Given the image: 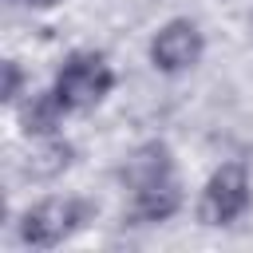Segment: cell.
Returning a JSON list of instances; mask_svg holds the SVG:
<instances>
[{
    "instance_id": "obj_10",
    "label": "cell",
    "mask_w": 253,
    "mask_h": 253,
    "mask_svg": "<svg viewBox=\"0 0 253 253\" xmlns=\"http://www.w3.org/2000/svg\"><path fill=\"white\" fill-rule=\"evenodd\" d=\"M20 4H28V8H55L59 0H20Z\"/></svg>"
},
{
    "instance_id": "obj_6",
    "label": "cell",
    "mask_w": 253,
    "mask_h": 253,
    "mask_svg": "<svg viewBox=\"0 0 253 253\" xmlns=\"http://www.w3.org/2000/svg\"><path fill=\"white\" fill-rule=\"evenodd\" d=\"M174 174V158H170V146L166 142H142L126 166H123V182L126 190H138V186H150L158 178H170Z\"/></svg>"
},
{
    "instance_id": "obj_2",
    "label": "cell",
    "mask_w": 253,
    "mask_h": 253,
    "mask_svg": "<svg viewBox=\"0 0 253 253\" xmlns=\"http://www.w3.org/2000/svg\"><path fill=\"white\" fill-rule=\"evenodd\" d=\"M253 202V186H249V170L241 162H221L198 202V221L202 225H233Z\"/></svg>"
},
{
    "instance_id": "obj_4",
    "label": "cell",
    "mask_w": 253,
    "mask_h": 253,
    "mask_svg": "<svg viewBox=\"0 0 253 253\" xmlns=\"http://www.w3.org/2000/svg\"><path fill=\"white\" fill-rule=\"evenodd\" d=\"M202 51H206V40H202V32H198L194 20H170L150 40V63L158 71H166V75L194 67L202 59Z\"/></svg>"
},
{
    "instance_id": "obj_7",
    "label": "cell",
    "mask_w": 253,
    "mask_h": 253,
    "mask_svg": "<svg viewBox=\"0 0 253 253\" xmlns=\"http://www.w3.org/2000/svg\"><path fill=\"white\" fill-rule=\"evenodd\" d=\"M67 166H71V142L55 138V134H43V138L28 150V158H24V174H28L32 182H51V178H59Z\"/></svg>"
},
{
    "instance_id": "obj_8",
    "label": "cell",
    "mask_w": 253,
    "mask_h": 253,
    "mask_svg": "<svg viewBox=\"0 0 253 253\" xmlns=\"http://www.w3.org/2000/svg\"><path fill=\"white\" fill-rule=\"evenodd\" d=\"M63 115H67V107L59 103V95L55 91H43V95H32L20 107V126H24V134L43 138V134H55V126H59Z\"/></svg>"
},
{
    "instance_id": "obj_1",
    "label": "cell",
    "mask_w": 253,
    "mask_h": 253,
    "mask_svg": "<svg viewBox=\"0 0 253 253\" xmlns=\"http://www.w3.org/2000/svg\"><path fill=\"white\" fill-rule=\"evenodd\" d=\"M111 87H115V71L99 51H71L51 91L67 111H83V107H95L103 95H111Z\"/></svg>"
},
{
    "instance_id": "obj_5",
    "label": "cell",
    "mask_w": 253,
    "mask_h": 253,
    "mask_svg": "<svg viewBox=\"0 0 253 253\" xmlns=\"http://www.w3.org/2000/svg\"><path fill=\"white\" fill-rule=\"evenodd\" d=\"M182 210V190H178V178H158L150 186H138L130 190V217L134 221H166Z\"/></svg>"
},
{
    "instance_id": "obj_9",
    "label": "cell",
    "mask_w": 253,
    "mask_h": 253,
    "mask_svg": "<svg viewBox=\"0 0 253 253\" xmlns=\"http://www.w3.org/2000/svg\"><path fill=\"white\" fill-rule=\"evenodd\" d=\"M20 87H24V71H20L16 59H8L4 63V103H16L20 99Z\"/></svg>"
},
{
    "instance_id": "obj_11",
    "label": "cell",
    "mask_w": 253,
    "mask_h": 253,
    "mask_svg": "<svg viewBox=\"0 0 253 253\" xmlns=\"http://www.w3.org/2000/svg\"><path fill=\"white\" fill-rule=\"evenodd\" d=\"M249 40H253V20H249Z\"/></svg>"
},
{
    "instance_id": "obj_3",
    "label": "cell",
    "mask_w": 253,
    "mask_h": 253,
    "mask_svg": "<svg viewBox=\"0 0 253 253\" xmlns=\"http://www.w3.org/2000/svg\"><path fill=\"white\" fill-rule=\"evenodd\" d=\"M87 213H91V210H87L83 202H75V198H47V202L24 210V217H20V237H24V245L51 249V245H59L75 225H83Z\"/></svg>"
}]
</instances>
